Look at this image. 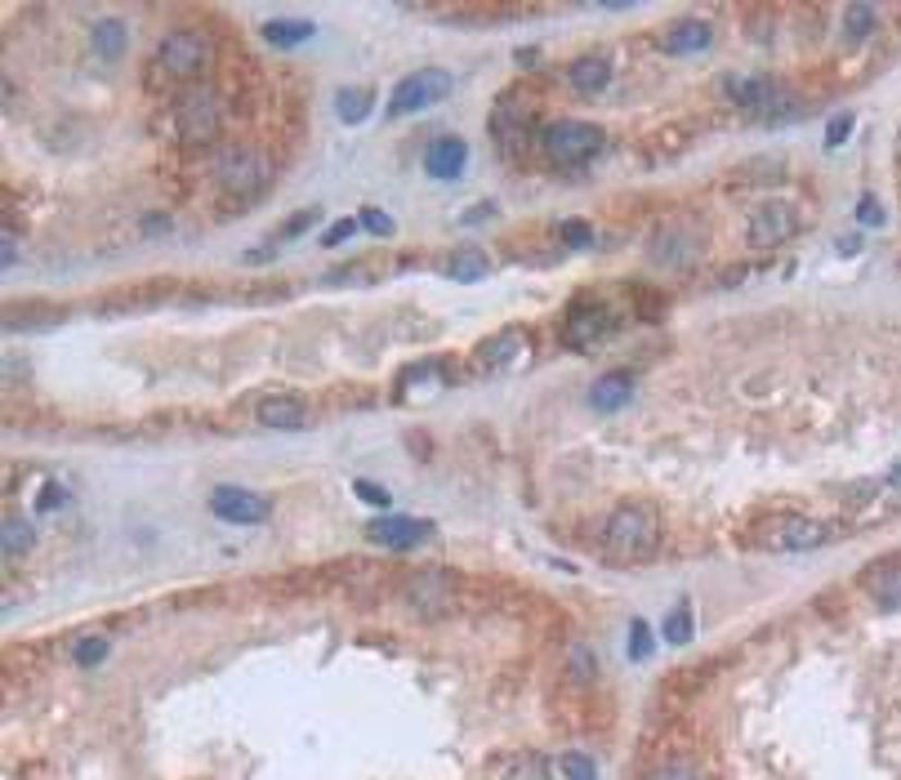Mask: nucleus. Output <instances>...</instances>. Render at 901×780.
Listing matches in <instances>:
<instances>
[{"instance_id": "15", "label": "nucleus", "mask_w": 901, "mask_h": 780, "mask_svg": "<svg viewBox=\"0 0 901 780\" xmlns=\"http://www.w3.org/2000/svg\"><path fill=\"white\" fill-rule=\"evenodd\" d=\"M468 166V143L447 134V138H434L429 148H424V174H434V179H460Z\"/></svg>"}, {"instance_id": "8", "label": "nucleus", "mask_w": 901, "mask_h": 780, "mask_svg": "<svg viewBox=\"0 0 901 780\" xmlns=\"http://www.w3.org/2000/svg\"><path fill=\"white\" fill-rule=\"evenodd\" d=\"M447 94H451V72H442V68H419V72H411L406 81H398L393 99H389V117L424 112V108L442 103Z\"/></svg>"}, {"instance_id": "32", "label": "nucleus", "mask_w": 901, "mask_h": 780, "mask_svg": "<svg viewBox=\"0 0 901 780\" xmlns=\"http://www.w3.org/2000/svg\"><path fill=\"white\" fill-rule=\"evenodd\" d=\"M357 223H362V228H366L370 236H393V232H398V223H393V219H389L385 210H375V206H366Z\"/></svg>"}, {"instance_id": "37", "label": "nucleus", "mask_w": 901, "mask_h": 780, "mask_svg": "<svg viewBox=\"0 0 901 780\" xmlns=\"http://www.w3.org/2000/svg\"><path fill=\"white\" fill-rule=\"evenodd\" d=\"M852 112H839L835 121H830V130H826V148H839V143H848V134H852Z\"/></svg>"}, {"instance_id": "19", "label": "nucleus", "mask_w": 901, "mask_h": 780, "mask_svg": "<svg viewBox=\"0 0 901 780\" xmlns=\"http://www.w3.org/2000/svg\"><path fill=\"white\" fill-rule=\"evenodd\" d=\"M255 415H259V424H268V428H281V432H295V428H304V419H308V406H304L300 398H287V393H272V398H264V402L255 406Z\"/></svg>"}, {"instance_id": "11", "label": "nucleus", "mask_w": 901, "mask_h": 780, "mask_svg": "<svg viewBox=\"0 0 901 780\" xmlns=\"http://www.w3.org/2000/svg\"><path fill=\"white\" fill-rule=\"evenodd\" d=\"M527 349H532L527 330H523V326H504V330L487 334L483 344L473 349V366H478L483 375H496V370H509V366L523 362V357H527Z\"/></svg>"}, {"instance_id": "21", "label": "nucleus", "mask_w": 901, "mask_h": 780, "mask_svg": "<svg viewBox=\"0 0 901 780\" xmlns=\"http://www.w3.org/2000/svg\"><path fill=\"white\" fill-rule=\"evenodd\" d=\"M487 255L478 251V246H460V251H451L447 259H442V272H447V281H460V285H473V281H483L487 277Z\"/></svg>"}, {"instance_id": "1", "label": "nucleus", "mask_w": 901, "mask_h": 780, "mask_svg": "<svg viewBox=\"0 0 901 780\" xmlns=\"http://www.w3.org/2000/svg\"><path fill=\"white\" fill-rule=\"evenodd\" d=\"M656 549H660V517L647 504H621L607 513V522H602L607 562L634 566V562H647Z\"/></svg>"}, {"instance_id": "23", "label": "nucleus", "mask_w": 901, "mask_h": 780, "mask_svg": "<svg viewBox=\"0 0 901 780\" xmlns=\"http://www.w3.org/2000/svg\"><path fill=\"white\" fill-rule=\"evenodd\" d=\"M496 780H553V771H549V758L545 754H513V758H504L500 763V771H496Z\"/></svg>"}, {"instance_id": "2", "label": "nucleus", "mask_w": 901, "mask_h": 780, "mask_svg": "<svg viewBox=\"0 0 901 780\" xmlns=\"http://www.w3.org/2000/svg\"><path fill=\"white\" fill-rule=\"evenodd\" d=\"M602 143H607V134H602L598 125H589V121H549V125L540 130L545 157H549L553 166H562V170L589 166V161L602 153Z\"/></svg>"}, {"instance_id": "35", "label": "nucleus", "mask_w": 901, "mask_h": 780, "mask_svg": "<svg viewBox=\"0 0 901 780\" xmlns=\"http://www.w3.org/2000/svg\"><path fill=\"white\" fill-rule=\"evenodd\" d=\"M353 491H357V500H366V504H375V509H389V500H393L385 486H379V482H366V477L353 482Z\"/></svg>"}, {"instance_id": "29", "label": "nucleus", "mask_w": 901, "mask_h": 780, "mask_svg": "<svg viewBox=\"0 0 901 780\" xmlns=\"http://www.w3.org/2000/svg\"><path fill=\"white\" fill-rule=\"evenodd\" d=\"M692 629H696V620H692V607L683 602V607L666 611V620H660V638H666L670 647H683V643H692Z\"/></svg>"}, {"instance_id": "22", "label": "nucleus", "mask_w": 901, "mask_h": 780, "mask_svg": "<svg viewBox=\"0 0 901 780\" xmlns=\"http://www.w3.org/2000/svg\"><path fill=\"white\" fill-rule=\"evenodd\" d=\"M89 50L99 54V59H121L125 54V23L121 19H99L89 27Z\"/></svg>"}, {"instance_id": "34", "label": "nucleus", "mask_w": 901, "mask_h": 780, "mask_svg": "<svg viewBox=\"0 0 901 780\" xmlns=\"http://www.w3.org/2000/svg\"><path fill=\"white\" fill-rule=\"evenodd\" d=\"M630 656H634V660H647V656H652V629H647V620H634V624H630Z\"/></svg>"}, {"instance_id": "36", "label": "nucleus", "mask_w": 901, "mask_h": 780, "mask_svg": "<svg viewBox=\"0 0 901 780\" xmlns=\"http://www.w3.org/2000/svg\"><path fill=\"white\" fill-rule=\"evenodd\" d=\"M63 504H68V491H63V486H59V482H45V486H40V496H36V509H40V513H59Z\"/></svg>"}, {"instance_id": "12", "label": "nucleus", "mask_w": 901, "mask_h": 780, "mask_svg": "<svg viewBox=\"0 0 901 780\" xmlns=\"http://www.w3.org/2000/svg\"><path fill=\"white\" fill-rule=\"evenodd\" d=\"M210 513L219 522H236V526H255L268 517V500L246 491V486H215L210 491Z\"/></svg>"}, {"instance_id": "27", "label": "nucleus", "mask_w": 901, "mask_h": 780, "mask_svg": "<svg viewBox=\"0 0 901 780\" xmlns=\"http://www.w3.org/2000/svg\"><path fill=\"white\" fill-rule=\"evenodd\" d=\"M879 27V10L875 5H848L843 10V36L857 45V40H870V32Z\"/></svg>"}, {"instance_id": "43", "label": "nucleus", "mask_w": 901, "mask_h": 780, "mask_svg": "<svg viewBox=\"0 0 901 780\" xmlns=\"http://www.w3.org/2000/svg\"><path fill=\"white\" fill-rule=\"evenodd\" d=\"M879 486H884V491H888L892 500H901V460H897V464L884 473V482H879Z\"/></svg>"}, {"instance_id": "42", "label": "nucleus", "mask_w": 901, "mask_h": 780, "mask_svg": "<svg viewBox=\"0 0 901 780\" xmlns=\"http://www.w3.org/2000/svg\"><path fill=\"white\" fill-rule=\"evenodd\" d=\"M313 223H317V210H304V215H295V219L281 223V236H300V232H308Z\"/></svg>"}, {"instance_id": "28", "label": "nucleus", "mask_w": 901, "mask_h": 780, "mask_svg": "<svg viewBox=\"0 0 901 780\" xmlns=\"http://www.w3.org/2000/svg\"><path fill=\"white\" fill-rule=\"evenodd\" d=\"M32 545H36L32 522H23V517H5V535H0V549H5V558L14 562V558H23Z\"/></svg>"}, {"instance_id": "10", "label": "nucleus", "mask_w": 901, "mask_h": 780, "mask_svg": "<svg viewBox=\"0 0 901 780\" xmlns=\"http://www.w3.org/2000/svg\"><path fill=\"white\" fill-rule=\"evenodd\" d=\"M799 206L790 202H764L750 219H745V246L754 251H768V246H781V241H790L799 232Z\"/></svg>"}, {"instance_id": "41", "label": "nucleus", "mask_w": 901, "mask_h": 780, "mask_svg": "<svg viewBox=\"0 0 901 780\" xmlns=\"http://www.w3.org/2000/svg\"><path fill=\"white\" fill-rule=\"evenodd\" d=\"M857 219H862L866 228H884V210H879V202H875V197H862V206H857Z\"/></svg>"}, {"instance_id": "33", "label": "nucleus", "mask_w": 901, "mask_h": 780, "mask_svg": "<svg viewBox=\"0 0 901 780\" xmlns=\"http://www.w3.org/2000/svg\"><path fill=\"white\" fill-rule=\"evenodd\" d=\"M108 660V638H85L81 647H76V665L81 669H94V665H104Z\"/></svg>"}, {"instance_id": "20", "label": "nucleus", "mask_w": 901, "mask_h": 780, "mask_svg": "<svg viewBox=\"0 0 901 780\" xmlns=\"http://www.w3.org/2000/svg\"><path fill=\"white\" fill-rule=\"evenodd\" d=\"M567 81H572L576 94H602L611 85V63L602 54H585V59H576L572 68H567Z\"/></svg>"}, {"instance_id": "7", "label": "nucleus", "mask_w": 901, "mask_h": 780, "mask_svg": "<svg viewBox=\"0 0 901 780\" xmlns=\"http://www.w3.org/2000/svg\"><path fill=\"white\" fill-rule=\"evenodd\" d=\"M616 308L611 304H602L598 295H585V300H576L572 308H567V317H562V344L567 349H594L598 339H607L611 330H616Z\"/></svg>"}, {"instance_id": "30", "label": "nucleus", "mask_w": 901, "mask_h": 780, "mask_svg": "<svg viewBox=\"0 0 901 780\" xmlns=\"http://www.w3.org/2000/svg\"><path fill=\"white\" fill-rule=\"evenodd\" d=\"M558 771H562L567 780H598V763H594L589 754H576V749L558 758Z\"/></svg>"}, {"instance_id": "25", "label": "nucleus", "mask_w": 901, "mask_h": 780, "mask_svg": "<svg viewBox=\"0 0 901 780\" xmlns=\"http://www.w3.org/2000/svg\"><path fill=\"white\" fill-rule=\"evenodd\" d=\"M268 45H277V50H291V45H304L313 36V23L308 19H272L259 27Z\"/></svg>"}, {"instance_id": "16", "label": "nucleus", "mask_w": 901, "mask_h": 780, "mask_svg": "<svg viewBox=\"0 0 901 780\" xmlns=\"http://www.w3.org/2000/svg\"><path fill=\"white\" fill-rule=\"evenodd\" d=\"M709 40H715V27H709L705 19H683V23L660 32V50L674 54V59H687V54L709 50Z\"/></svg>"}, {"instance_id": "6", "label": "nucleus", "mask_w": 901, "mask_h": 780, "mask_svg": "<svg viewBox=\"0 0 901 780\" xmlns=\"http://www.w3.org/2000/svg\"><path fill=\"white\" fill-rule=\"evenodd\" d=\"M157 68L170 76V81H187L193 85L206 68H210V45L202 32L193 27H174L166 40H161V50H157Z\"/></svg>"}, {"instance_id": "26", "label": "nucleus", "mask_w": 901, "mask_h": 780, "mask_svg": "<svg viewBox=\"0 0 901 780\" xmlns=\"http://www.w3.org/2000/svg\"><path fill=\"white\" fill-rule=\"evenodd\" d=\"M370 103H375V94H370V89H362V85H344V89L336 94V117H340L344 125H362V121L370 117Z\"/></svg>"}, {"instance_id": "18", "label": "nucleus", "mask_w": 901, "mask_h": 780, "mask_svg": "<svg viewBox=\"0 0 901 780\" xmlns=\"http://www.w3.org/2000/svg\"><path fill=\"white\" fill-rule=\"evenodd\" d=\"M491 134L500 138V143H523V138H532L536 134V117H532V108L527 103H518V99H500V108L491 112Z\"/></svg>"}, {"instance_id": "14", "label": "nucleus", "mask_w": 901, "mask_h": 780, "mask_svg": "<svg viewBox=\"0 0 901 780\" xmlns=\"http://www.w3.org/2000/svg\"><path fill=\"white\" fill-rule=\"evenodd\" d=\"M723 94L745 112H772L786 103V89L772 76H723Z\"/></svg>"}, {"instance_id": "38", "label": "nucleus", "mask_w": 901, "mask_h": 780, "mask_svg": "<svg viewBox=\"0 0 901 780\" xmlns=\"http://www.w3.org/2000/svg\"><path fill=\"white\" fill-rule=\"evenodd\" d=\"M357 228H362L357 219H340V223H330V228L321 232V246H340V241H349Z\"/></svg>"}, {"instance_id": "3", "label": "nucleus", "mask_w": 901, "mask_h": 780, "mask_svg": "<svg viewBox=\"0 0 901 780\" xmlns=\"http://www.w3.org/2000/svg\"><path fill=\"white\" fill-rule=\"evenodd\" d=\"M174 130L179 138L187 143V148H210V143L219 138L223 130V103H219V94L206 89V85H193L179 99L174 108Z\"/></svg>"}, {"instance_id": "39", "label": "nucleus", "mask_w": 901, "mask_h": 780, "mask_svg": "<svg viewBox=\"0 0 901 780\" xmlns=\"http://www.w3.org/2000/svg\"><path fill=\"white\" fill-rule=\"evenodd\" d=\"M572 678H585V682L594 678V651H589V647H581V643L572 647Z\"/></svg>"}, {"instance_id": "9", "label": "nucleus", "mask_w": 901, "mask_h": 780, "mask_svg": "<svg viewBox=\"0 0 901 780\" xmlns=\"http://www.w3.org/2000/svg\"><path fill=\"white\" fill-rule=\"evenodd\" d=\"M406 602H411V611L424 616V620L447 616V611L455 607V575L442 571V566L415 571V575L406 580Z\"/></svg>"}, {"instance_id": "24", "label": "nucleus", "mask_w": 901, "mask_h": 780, "mask_svg": "<svg viewBox=\"0 0 901 780\" xmlns=\"http://www.w3.org/2000/svg\"><path fill=\"white\" fill-rule=\"evenodd\" d=\"M866 589L884 602V607H892V611H901V562H888V566H879V571H870L866 580Z\"/></svg>"}, {"instance_id": "40", "label": "nucleus", "mask_w": 901, "mask_h": 780, "mask_svg": "<svg viewBox=\"0 0 901 780\" xmlns=\"http://www.w3.org/2000/svg\"><path fill=\"white\" fill-rule=\"evenodd\" d=\"M656 780H701V771H696L692 763H683V758H679V763H666V767H660V771H656Z\"/></svg>"}, {"instance_id": "31", "label": "nucleus", "mask_w": 901, "mask_h": 780, "mask_svg": "<svg viewBox=\"0 0 901 780\" xmlns=\"http://www.w3.org/2000/svg\"><path fill=\"white\" fill-rule=\"evenodd\" d=\"M558 236H562V246H572V251H585L589 241H594V228H589L585 219H567V223L558 228Z\"/></svg>"}, {"instance_id": "13", "label": "nucleus", "mask_w": 901, "mask_h": 780, "mask_svg": "<svg viewBox=\"0 0 901 780\" xmlns=\"http://www.w3.org/2000/svg\"><path fill=\"white\" fill-rule=\"evenodd\" d=\"M434 535V522L429 517H375L366 526V540L379 545V549H415Z\"/></svg>"}, {"instance_id": "4", "label": "nucleus", "mask_w": 901, "mask_h": 780, "mask_svg": "<svg viewBox=\"0 0 901 780\" xmlns=\"http://www.w3.org/2000/svg\"><path fill=\"white\" fill-rule=\"evenodd\" d=\"M215 183L232 202H255L268 187V157L259 148H228L215 166Z\"/></svg>"}, {"instance_id": "5", "label": "nucleus", "mask_w": 901, "mask_h": 780, "mask_svg": "<svg viewBox=\"0 0 901 780\" xmlns=\"http://www.w3.org/2000/svg\"><path fill=\"white\" fill-rule=\"evenodd\" d=\"M826 540H830V526L817 517H803V513H781V517H768L758 526V545L768 553H813Z\"/></svg>"}, {"instance_id": "17", "label": "nucleus", "mask_w": 901, "mask_h": 780, "mask_svg": "<svg viewBox=\"0 0 901 780\" xmlns=\"http://www.w3.org/2000/svg\"><path fill=\"white\" fill-rule=\"evenodd\" d=\"M630 398H634V375H630V370H607V375L594 379V388H589V406H594L598 415H616Z\"/></svg>"}]
</instances>
